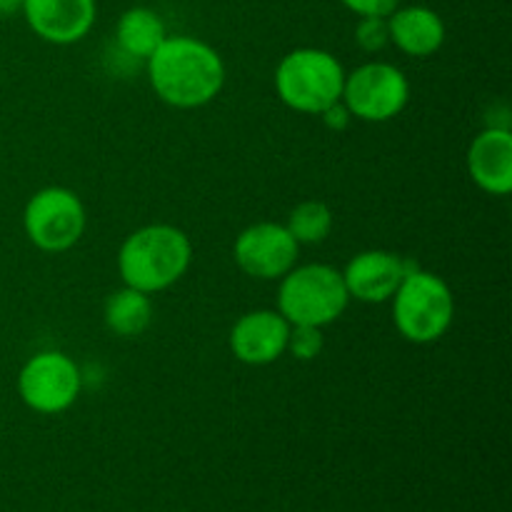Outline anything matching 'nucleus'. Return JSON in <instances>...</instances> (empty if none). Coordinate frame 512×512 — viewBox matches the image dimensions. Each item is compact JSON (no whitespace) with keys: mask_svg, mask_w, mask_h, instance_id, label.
Masks as SVG:
<instances>
[{"mask_svg":"<svg viewBox=\"0 0 512 512\" xmlns=\"http://www.w3.org/2000/svg\"><path fill=\"white\" fill-rule=\"evenodd\" d=\"M415 268L410 258L390 250H363L343 270L350 300L378 305L395 295L405 275Z\"/></svg>","mask_w":512,"mask_h":512,"instance_id":"obj_10","label":"nucleus"},{"mask_svg":"<svg viewBox=\"0 0 512 512\" xmlns=\"http://www.w3.org/2000/svg\"><path fill=\"white\" fill-rule=\"evenodd\" d=\"M468 173L488 195H508L512 190V133L505 125H488L468 148Z\"/></svg>","mask_w":512,"mask_h":512,"instance_id":"obj_13","label":"nucleus"},{"mask_svg":"<svg viewBox=\"0 0 512 512\" xmlns=\"http://www.w3.org/2000/svg\"><path fill=\"white\" fill-rule=\"evenodd\" d=\"M320 118H323V123L328 125L330 130L343 133V130L350 125V120H353V115H350V110L345 108L343 100H338V103H333L330 108H325L323 113H320Z\"/></svg>","mask_w":512,"mask_h":512,"instance_id":"obj_21","label":"nucleus"},{"mask_svg":"<svg viewBox=\"0 0 512 512\" xmlns=\"http://www.w3.org/2000/svg\"><path fill=\"white\" fill-rule=\"evenodd\" d=\"M340 100L353 118L365 123H388L408 105L410 83L398 65L370 60L353 73H345Z\"/></svg>","mask_w":512,"mask_h":512,"instance_id":"obj_6","label":"nucleus"},{"mask_svg":"<svg viewBox=\"0 0 512 512\" xmlns=\"http://www.w3.org/2000/svg\"><path fill=\"white\" fill-rule=\"evenodd\" d=\"M103 320L110 333L118 335V338H138L153 323L150 295L123 285V288L110 293L108 300H105Z\"/></svg>","mask_w":512,"mask_h":512,"instance_id":"obj_16","label":"nucleus"},{"mask_svg":"<svg viewBox=\"0 0 512 512\" xmlns=\"http://www.w3.org/2000/svg\"><path fill=\"white\" fill-rule=\"evenodd\" d=\"M350 303L340 270L325 263L300 265L280 278L278 313L290 325L325 328L345 313Z\"/></svg>","mask_w":512,"mask_h":512,"instance_id":"obj_5","label":"nucleus"},{"mask_svg":"<svg viewBox=\"0 0 512 512\" xmlns=\"http://www.w3.org/2000/svg\"><path fill=\"white\" fill-rule=\"evenodd\" d=\"M273 83L290 110L320 115L343 95L345 68L328 50L295 48L278 63Z\"/></svg>","mask_w":512,"mask_h":512,"instance_id":"obj_3","label":"nucleus"},{"mask_svg":"<svg viewBox=\"0 0 512 512\" xmlns=\"http://www.w3.org/2000/svg\"><path fill=\"white\" fill-rule=\"evenodd\" d=\"M355 40L365 53H378L390 43L388 18H360L355 28Z\"/></svg>","mask_w":512,"mask_h":512,"instance_id":"obj_19","label":"nucleus"},{"mask_svg":"<svg viewBox=\"0 0 512 512\" xmlns=\"http://www.w3.org/2000/svg\"><path fill=\"white\" fill-rule=\"evenodd\" d=\"M193 263L190 238L175 225L155 223L138 228L118 250V273L123 285L140 293H160L178 283Z\"/></svg>","mask_w":512,"mask_h":512,"instance_id":"obj_2","label":"nucleus"},{"mask_svg":"<svg viewBox=\"0 0 512 512\" xmlns=\"http://www.w3.org/2000/svg\"><path fill=\"white\" fill-rule=\"evenodd\" d=\"M23 228L30 243L45 253H65L85 233V208L68 188H43L23 210Z\"/></svg>","mask_w":512,"mask_h":512,"instance_id":"obj_7","label":"nucleus"},{"mask_svg":"<svg viewBox=\"0 0 512 512\" xmlns=\"http://www.w3.org/2000/svg\"><path fill=\"white\" fill-rule=\"evenodd\" d=\"M285 228L298 245H318L333 230V210L323 200H303L290 210Z\"/></svg>","mask_w":512,"mask_h":512,"instance_id":"obj_17","label":"nucleus"},{"mask_svg":"<svg viewBox=\"0 0 512 512\" xmlns=\"http://www.w3.org/2000/svg\"><path fill=\"white\" fill-rule=\"evenodd\" d=\"M393 323L408 343L428 345L443 338L455 318V298L440 275L415 265L393 298Z\"/></svg>","mask_w":512,"mask_h":512,"instance_id":"obj_4","label":"nucleus"},{"mask_svg":"<svg viewBox=\"0 0 512 512\" xmlns=\"http://www.w3.org/2000/svg\"><path fill=\"white\" fill-rule=\"evenodd\" d=\"M30 30L45 43L73 45L95 23V0H23Z\"/></svg>","mask_w":512,"mask_h":512,"instance_id":"obj_12","label":"nucleus"},{"mask_svg":"<svg viewBox=\"0 0 512 512\" xmlns=\"http://www.w3.org/2000/svg\"><path fill=\"white\" fill-rule=\"evenodd\" d=\"M83 375L78 363L60 350L35 353L18 375V393L40 415L65 413L78 400Z\"/></svg>","mask_w":512,"mask_h":512,"instance_id":"obj_8","label":"nucleus"},{"mask_svg":"<svg viewBox=\"0 0 512 512\" xmlns=\"http://www.w3.org/2000/svg\"><path fill=\"white\" fill-rule=\"evenodd\" d=\"M155 95L173 108H200L225 85V63L218 50L190 35H168L148 60Z\"/></svg>","mask_w":512,"mask_h":512,"instance_id":"obj_1","label":"nucleus"},{"mask_svg":"<svg viewBox=\"0 0 512 512\" xmlns=\"http://www.w3.org/2000/svg\"><path fill=\"white\" fill-rule=\"evenodd\" d=\"M290 323L278 310H250L230 330V350L245 365H270L288 350Z\"/></svg>","mask_w":512,"mask_h":512,"instance_id":"obj_11","label":"nucleus"},{"mask_svg":"<svg viewBox=\"0 0 512 512\" xmlns=\"http://www.w3.org/2000/svg\"><path fill=\"white\" fill-rule=\"evenodd\" d=\"M18 10H23V0H0V18H8Z\"/></svg>","mask_w":512,"mask_h":512,"instance_id":"obj_22","label":"nucleus"},{"mask_svg":"<svg viewBox=\"0 0 512 512\" xmlns=\"http://www.w3.org/2000/svg\"><path fill=\"white\" fill-rule=\"evenodd\" d=\"M348 10H353L360 18H388L400 0H340Z\"/></svg>","mask_w":512,"mask_h":512,"instance_id":"obj_20","label":"nucleus"},{"mask_svg":"<svg viewBox=\"0 0 512 512\" xmlns=\"http://www.w3.org/2000/svg\"><path fill=\"white\" fill-rule=\"evenodd\" d=\"M323 345V328H313V325H290L288 350H285V353L293 355L295 360L310 363V360H315L323 353Z\"/></svg>","mask_w":512,"mask_h":512,"instance_id":"obj_18","label":"nucleus"},{"mask_svg":"<svg viewBox=\"0 0 512 512\" xmlns=\"http://www.w3.org/2000/svg\"><path fill=\"white\" fill-rule=\"evenodd\" d=\"M300 245L288 233L285 223L248 225L235 238L233 258L245 275L258 280H280L295 268Z\"/></svg>","mask_w":512,"mask_h":512,"instance_id":"obj_9","label":"nucleus"},{"mask_svg":"<svg viewBox=\"0 0 512 512\" xmlns=\"http://www.w3.org/2000/svg\"><path fill=\"white\" fill-rule=\"evenodd\" d=\"M388 33L390 43L413 58H430L445 43L443 18L425 5H408V8L398 5L388 15Z\"/></svg>","mask_w":512,"mask_h":512,"instance_id":"obj_14","label":"nucleus"},{"mask_svg":"<svg viewBox=\"0 0 512 512\" xmlns=\"http://www.w3.org/2000/svg\"><path fill=\"white\" fill-rule=\"evenodd\" d=\"M165 38H168L165 23L150 8L125 10L118 20V28H115L118 50L135 60H148Z\"/></svg>","mask_w":512,"mask_h":512,"instance_id":"obj_15","label":"nucleus"}]
</instances>
